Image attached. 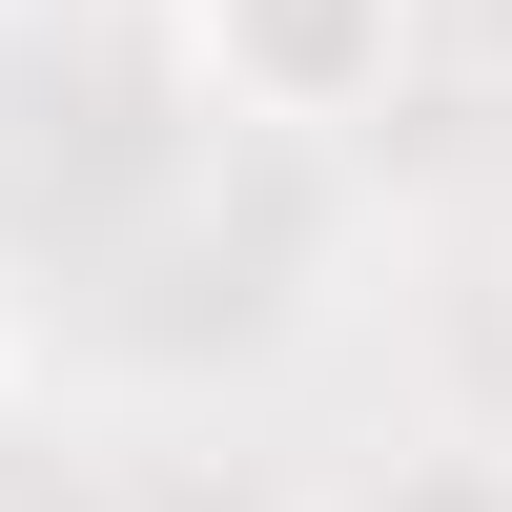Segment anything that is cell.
Listing matches in <instances>:
<instances>
[{"mask_svg":"<svg viewBox=\"0 0 512 512\" xmlns=\"http://www.w3.org/2000/svg\"><path fill=\"white\" fill-rule=\"evenodd\" d=\"M0 390H21V328H0Z\"/></svg>","mask_w":512,"mask_h":512,"instance_id":"2","label":"cell"},{"mask_svg":"<svg viewBox=\"0 0 512 512\" xmlns=\"http://www.w3.org/2000/svg\"><path fill=\"white\" fill-rule=\"evenodd\" d=\"M185 41L246 123H369L410 82V0H185Z\"/></svg>","mask_w":512,"mask_h":512,"instance_id":"1","label":"cell"}]
</instances>
